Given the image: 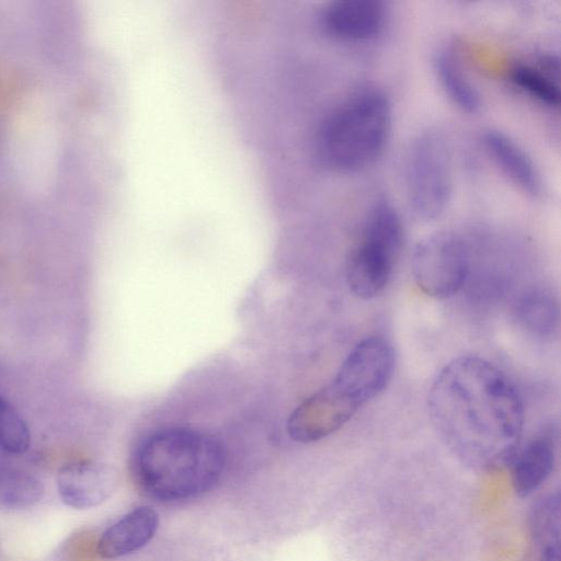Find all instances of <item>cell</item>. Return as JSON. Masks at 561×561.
Listing matches in <instances>:
<instances>
[{
    "mask_svg": "<svg viewBox=\"0 0 561 561\" xmlns=\"http://www.w3.org/2000/svg\"><path fill=\"white\" fill-rule=\"evenodd\" d=\"M31 445L28 425L18 409L0 394V448L5 453L20 455Z\"/></svg>",
    "mask_w": 561,
    "mask_h": 561,
    "instance_id": "19",
    "label": "cell"
},
{
    "mask_svg": "<svg viewBox=\"0 0 561 561\" xmlns=\"http://www.w3.org/2000/svg\"><path fill=\"white\" fill-rule=\"evenodd\" d=\"M393 368L392 345L382 336L374 335L354 345L333 378L363 407L386 389Z\"/></svg>",
    "mask_w": 561,
    "mask_h": 561,
    "instance_id": "7",
    "label": "cell"
},
{
    "mask_svg": "<svg viewBox=\"0 0 561 561\" xmlns=\"http://www.w3.org/2000/svg\"><path fill=\"white\" fill-rule=\"evenodd\" d=\"M410 210L422 221L440 217L453 194V161L446 135L436 128L420 133L411 142L404 169Z\"/></svg>",
    "mask_w": 561,
    "mask_h": 561,
    "instance_id": "5",
    "label": "cell"
},
{
    "mask_svg": "<svg viewBox=\"0 0 561 561\" xmlns=\"http://www.w3.org/2000/svg\"><path fill=\"white\" fill-rule=\"evenodd\" d=\"M44 486L33 474L0 462V507L26 508L37 504Z\"/></svg>",
    "mask_w": 561,
    "mask_h": 561,
    "instance_id": "17",
    "label": "cell"
},
{
    "mask_svg": "<svg viewBox=\"0 0 561 561\" xmlns=\"http://www.w3.org/2000/svg\"><path fill=\"white\" fill-rule=\"evenodd\" d=\"M56 481L61 501L76 510L99 506L115 489L110 471L88 460L67 463L59 469Z\"/></svg>",
    "mask_w": 561,
    "mask_h": 561,
    "instance_id": "11",
    "label": "cell"
},
{
    "mask_svg": "<svg viewBox=\"0 0 561 561\" xmlns=\"http://www.w3.org/2000/svg\"><path fill=\"white\" fill-rule=\"evenodd\" d=\"M324 31L346 43H367L381 35L388 24L389 9L379 0H336L320 15Z\"/></svg>",
    "mask_w": 561,
    "mask_h": 561,
    "instance_id": "9",
    "label": "cell"
},
{
    "mask_svg": "<svg viewBox=\"0 0 561 561\" xmlns=\"http://www.w3.org/2000/svg\"><path fill=\"white\" fill-rule=\"evenodd\" d=\"M359 409L331 380L291 412L287 421V431L296 442H317L339 431Z\"/></svg>",
    "mask_w": 561,
    "mask_h": 561,
    "instance_id": "8",
    "label": "cell"
},
{
    "mask_svg": "<svg viewBox=\"0 0 561 561\" xmlns=\"http://www.w3.org/2000/svg\"><path fill=\"white\" fill-rule=\"evenodd\" d=\"M433 68L445 95L459 110L476 113L481 107V95L459 58L450 49L437 50Z\"/></svg>",
    "mask_w": 561,
    "mask_h": 561,
    "instance_id": "16",
    "label": "cell"
},
{
    "mask_svg": "<svg viewBox=\"0 0 561 561\" xmlns=\"http://www.w3.org/2000/svg\"><path fill=\"white\" fill-rule=\"evenodd\" d=\"M485 152L500 171L522 192L538 196L542 178L530 154L507 134L489 129L482 134Z\"/></svg>",
    "mask_w": 561,
    "mask_h": 561,
    "instance_id": "12",
    "label": "cell"
},
{
    "mask_svg": "<svg viewBox=\"0 0 561 561\" xmlns=\"http://www.w3.org/2000/svg\"><path fill=\"white\" fill-rule=\"evenodd\" d=\"M427 410L442 439L470 465L510 462L519 446L522 396L513 380L483 357L463 355L446 364L430 387Z\"/></svg>",
    "mask_w": 561,
    "mask_h": 561,
    "instance_id": "1",
    "label": "cell"
},
{
    "mask_svg": "<svg viewBox=\"0 0 561 561\" xmlns=\"http://www.w3.org/2000/svg\"><path fill=\"white\" fill-rule=\"evenodd\" d=\"M561 505L559 493L540 499L531 510L529 528L539 550L560 548Z\"/></svg>",
    "mask_w": 561,
    "mask_h": 561,
    "instance_id": "18",
    "label": "cell"
},
{
    "mask_svg": "<svg viewBox=\"0 0 561 561\" xmlns=\"http://www.w3.org/2000/svg\"><path fill=\"white\" fill-rule=\"evenodd\" d=\"M559 62L552 57L536 64L516 62L508 72L510 83L522 94L550 110L559 108L561 101L558 82Z\"/></svg>",
    "mask_w": 561,
    "mask_h": 561,
    "instance_id": "14",
    "label": "cell"
},
{
    "mask_svg": "<svg viewBox=\"0 0 561 561\" xmlns=\"http://www.w3.org/2000/svg\"><path fill=\"white\" fill-rule=\"evenodd\" d=\"M392 129V105L377 85H363L321 122L316 137L320 161L339 173H357L383 153Z\"/></svg>",
    "mask_w": 561,
    "mask_h": 561,
    "instance_id": "3",
    "label": "cell"
},
{
    "mask_svg": "<svg viewBox=\"0 0 561 561\" xmlns=\"http://www.w3.org/2000/svg\"><path fill=\"white\" fill-rule=\"evenodd\" d=\"M226 463L214 437L183 427L161 430L137 448L133 469L139 485L162 502L197 497L220 479Z\"/></svg>",
    "mask_w": 561,
    "mask_h": 561,
    "instance_id": "2",
    "label": "cell"
},
{
    "mask_svg": "<svg viewBox=\"0 0 561 561\" xmlns=\"http://www.w3.org/2000/svg\"><path fill=\"white\" fill-rule=\"evenodd\" d=\"M558 432L546 427L516 449L512 465V484L519 497H527L538 490L551 474L557 457Z\"/></svg>",
    "mask_w": 561,
    "mask_h": 561,
    "instance_id": "10",
    "label": "cell"
},
{
    "mask_svg": "<svg viewBox=\"0 0 561 561\" xmlns=\"http://www.w3.org/2000/svg\"><path fill=\"white\" fill-rule=\"evenodd\" d=\"M539 561H560V548H549L540 551Z\"/></svg>",
    "mask_w": 561,
    "mask_h": 561,
    "instance_id": "20",
    "label": "cell"
},
{
    "mask_svg": "<svg viewBox=\"0 0 561 561\" xmlns=\"http://www.w3.org/2000/svg\"><path fill=\"white\" fill-rule=\"evenodd\" d=\"M471 260L470 239L453 230L437 231L417 243L412 257L413 277L424 294L446 299L465 286Z\"/></svg>",
    "mask_w": 561,
    "mask_h": 561,
    "instance_id": "6",
    "label": "cell"
},
{
    "mask_svg": "<svg viewBox=\"0 0 561 561\" xmlns=\"http://www.w3.org/2000/svg\"><path fill=\"white\" fill-rule=\"evenodd\" d=\"M404 238L401 217L387 199H377L366 213L350 251L345 277L350 290L362 299L378 296L389 284Z\"/></svg>",
    "mask_w": 561,
    "mask_h": 561,
    "instance_id": "4",
    "label": "cell"
},
{
    "mask_svg": "<svg viewBox=\"0 0 561 561\" xmlns=\"http://www.w3.org/2000/svg\"><path fill=\"white\" fill-rule=\"evenodd\" d=\"M159 527V515L149 506H139L110 526L98 542V552L115 559L135 552L147 545Z\"/></svg>",
    "mask_w": 561,
    "mask_h": 561,
    "instance_id": "13",
    "label": "cell"
},
{
    "mask_svg": "<svg viewBox=\"0 0 561 561\" xmlns=\"http://www.w3.org/2000/svg\"><path fill=\"white\" fill-rule=\"evenodd\" d=\"M513 317L517 325L531 336L551 337L560 323L558 298L549 289L530 288L515 301Z\"/></svg>",
    "mask_w": 561,
    "mask_h": 561,
    "instance_id": "15",
    "label": "cell"
}]
</instances>
